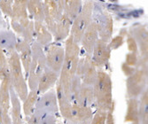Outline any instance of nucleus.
Here are the masks:
<instances>
[{"instance_id":"f257e3e1","label":"nucleus","mask_w":148,"mask_h":124,"mask_svg":"<svg viewBox=\"0 0 148 124\" xmlns=\"http://www.w3.org/2000/svg\"><path fill=\"white\" fill-rule=\"evenodd\" d=\"M65 58L63 66L60 73L58 82L63 89L66 97L71 102L70 99V87L73 79L75 76L77 65L80 60L81 48L71 35L66 39L65 44Z\"/></svg>"},{"instance_id":"f03ea898","label":"nucleus","mask_w":148,"mask_h":124,"mask_svg":"<svg viewBox=\"0 0 148 124\" xmlns=\"http://www.w3.org/2000/svg\"><path fill=\"white\" fill-rule=\"evenodd\" d=\"M95 106L98 111L108 112L114 106L112 98V79L104 70H98L95 84H93Z\"/></svg>"},{"instance_id":"7ed1b4c3","label":"nucleus","mask_w":148,"mask_h":124,"mask_svg":"<svg viewBox=\"0 0 148 124\" xmlns=\"http://www.w3.org/2000/svg\"><path fill=\"white\" fill-rule=\"evenodd\" d=\"M7 60L9 64L11 87L18 95L21 101L23 102L27 98V96H28L29 90L28 87L27 78L25 76L20 60L19 54L16 51H12L7 54Z\"/></svg>"},{"instance_id":"20e7f679","label":"nucleus","mask_w":148,"mask_h":124,"mask_svg":"<svg viewBox=\"0 0 148 124\" xmlns=\"http://www.w3.org/2000/svg\"><path fill=\"white\" fill-rule=\"evenodd\" d=\"M32 52V61L27 76V82L29 90H37L39 80L46 68V59L44 48L36 41L30 45Z\"/></svg>"},{"instance_id":"39448f33","label":"nucleus","mask_w":148,"mask_h":124,"mask_svg":"<svg viewBox=\"0 0 148 124\" xmlns=\"http://www.w3.org/2000/svg\"><path fill=\"white\" fill-rule=\"evenodd\" d=\"M94 9L93 1H86L81 9L78 15L72 22V27L70 30V35L75 42L80 45L81 40L84 36V33L87 27L92 21V13Z\"/></svg>"},{"instance_id":"423d86ee","label":"nucleus","mask_w":148,"mask_h":124,"mask_svg":"<svg viewBox=\"0 0 148 124\" xmlns=\"http://www.w3.org/2000/svg\"><path fill=\"white\" fill-rule=\"evenodd\" d=\"M92 21L97 25L99 39L106 43H109V41L112 39L114 30V21L110 13L99 6L96 8L94 5Z\"/></svg>"},{"instance_id":"0eeeda50","label":"nucleus","mask_w":148,"mask_h":124,"mask_svg":"<svg viewBox=\"0 0 148 124\" xmlns=\"http://www.w3.org/2000/svg\"><path fill=\"white\" fill-rule=\"evenodd\" d=\"M45 10V25L53 36L57 22L60 20L63 14L64 1L46 0L43 2Z\"/></svg>"},{"instance_id":"6e6552de","label":"nucleus","mask_w":148,"mask_h":124,"mask_svg":"<svg viewBox=\"0 0 148 124\" xmlns=\"http://www.w3.org/2000/svg\"><path fill=\"white\" fill-rule=\"evenodd\" d=\"M147 71L137 69L132 75L126 80V90L128 99H138L141 94L146 90Z\"/></svg>"},{"instance_id":"1a4fd4ad","label":"nucleus","mask_w":148,"mask_h":124,"mask_svg":"<svg viewBox=\"0 0 148 124\" xmlns=\"http://www.w3.org/2000/svg\"><path fill=\"white\" fill-rule=\"evenodd\" d=\"M98 69L94 65L90 55H84L80 58L75 75L79 76L82 81V84L93 86L97 78Z\"/></svg>"},{"instance_id":"9d476101","label":"nucleus","mask_w":148,"mask_h":124,"mask_svg":"<svg viewBox=\"0 0 148 124\" xmlns=\"http://www.w3.org/2000/svg\"><path fill=\"white\" fill-rule=\"evenodd\" d=\"M46 66L51 70L60 75L64 63L65 49L60 44H50L45 47Z\"/></svg>"},{"instance_id":"9b49d317","label":"nucleus","mask_w":148,"mask_h":124,"mask_svg":"<svg viewBox=\"0 0 148 124\" xmlns=\"http://www.w3.org/2000/svg\"><path fill=\"white\" fill-rule=\"evenodd\" d=\"M35 111L55 115L59 113L58 100L54 89H51L38 96L35 106Z\"/></svg>"},{"instance_id":"f8f14e48","label":"nucleus","mask_w":148,"mask_h":124,"mask_svg":"<svg viewBox=\"0 0 148 124\" xmlns=\"http://www.w3.org/2000/svg\"><path fill=\"white\" fill-rule=\"evenodd\" d=\"M111 51H112L108 46V43H106L100 39L97 41L91 53V60L98 70H101V68L105 67L106 65L109 62Z\"/></svg>"},{"instance_id":"ddd939ff","label":"nucleus","mask_w":148,"mask_h":124,"mask_svg":"<svg viewBox=\"0 0 148 124\" xmlns=\"http://www.w3.org/2000/svg\"><path fill=\"white\" fill-rule=\"evenodd\" d=\"M98 40H99V33H98L97 25L92 21L90 24L87 27V29H85L80 43V45H82L84 51L85 55H90L91 56L94 46H95Z\"/></svg>"},{"instance_id":"4468645a","label":"nucleus","mask_w":148,"mask_h":124,"mask_svg":"<svg viewBox=\"0 0 148 124\" xmlns=\"http://www.w3.org/2000/svg\"><path fill=\"white\" fill-rule=\"evenodd\" d=\"M15 51L19 54L20 60L23 68L25 76L27 78L30 68L31 61H32V52H31V45L30 44L25 42L22 39H18Z\"/></svg>"},{"instance_id":"2eb2a0df","label":"nucleus","mask_w":148,"mask_h":124,"mask_svg":"<svg viewBox=\"0 0 148 124\" xmlns=\"http://www.w3.org/2000/svg\"><path fill=\"white\" fill-rule=\"evenodd\" d=\"M10 101H11V106H10L9 114L12 119V124H24L21 101L12 87L10 88Z\"/></svg>"},{"instance_id":"dca6fc26","label":"nucleus","mask_w":148,"mask_h":124,"mask_svg":"<svg viewBox=\"0 0 148 124\" xmlns=\"http://www.w3.org/2000/svg\"><path fill=\"white\" fill-rule=\"evenodd\" d=\"M59 76L60 75L58 73L51 70L50 68L46 66V68L45 69L44 73L42 74L39 80V84L37 87L39 95L53 89V87L56 86L57 82L59 81Z\"/></svg>"},{"instance_id":"f3484780","label":"nucleus","mask_w":148,"mask_h":124,"mask_svg":"<svg viewBox=\"0 0 148 124\" xmlns=\"http://www.w3.org/2000/svg\"><path fill=\"white\" fill-rule=\"evenodd\" d=\"M56 96L59 106V112L61 116L65 119V121H71L72 120V103L68 99L63 91L62 87L59 82L56 84Z\"/></svg>"},{"instance_id":"a211bd4d","label":"nucleus","mask_w":148,"mask_h":124,"mask_svg":"<svg viewBox=\"0 0 148 124\" xmlns=\"http://www.w3.org/2000/svg\"><path fill=\"white\" fill-rule=\"evenodd\" d=\"M34 33L35 41L43 48H45L50 44H51L53 36L44 22L34 21Z\"/></svg>"},{"instance_id":"6ab92c4d","label":"nucleus","mask_w":148,"mask_h":124,"mask_svg":"<svg viewBox=\"0 0 148 124\" xmlns=\"http://www.w3.org/2000/svg\"><path fill=\"white\" fill-rule=\"evenodd\" d=\"M17 37L12 30H0V49L5 54L14 51L17 45Z\"/></svg>"},{"instance_id":"aec40b11","label":"nucleus","mask_w":148,"mask_h":124,"mask_svg":"<svg viewBox=\"0 0 148 124\" xmlns=\"http://www.w3.org/2000/svg\"><path fill=\"white\" fill-rule=\"evenodd\" d=\"M72 22L73 21L63 13L60 20L57 22L55 31L53 34V36H54L56 41H58V42L59 41H63L69 36Z\"/></svg>"},{"instance_id":"412c9836","label":"nucleus","mask_w":148,"mask_h":124,"mask_svg":"<svg viewBox=\"0 0 148 124\" xmlns=\"http://www.w3.org/2000/svg\"><path fill=\"white\" fill-rule=\"evenodd\" d=\"M93 116L92 108L89 106H83L77 104H72V120L73 121L83 124L90 121Z\"/></svg>"},{"instance_id":"4be33fe9","label":"nucleus","mask_w":148,"mask_h":124,"mask_svg":"<svg viewBox=\"0 0 148 124\" xmlns=\"http://www.w3.org/2000/svg\"><path fill=\"white\" fill-rule=\"evenodd\" d=\"M131 36L136 40L141 57H147V29L145 27L138 26L134 27L131 31Z\"/></svg>"},{"instance_id":"5701e85b","label":"nucleus","mask_w":148,"mask_h":124,"mask_svg":"<svg viewBox=\"0 0 148 124\" xmlns=\"http://www.w3.org/2000/svg\"><path fill=\"white\" fill-rule=\"evenodd\" d=\"M27 11L33 19V21H45V10L42 1L29 0L27 3Z\"/></svg>"},{"instance_id":"b1692460","label":"nucleus","mask_w":148,"mask_h":124,"mask_svg":"<svg viewBox=\"0 0 148 124\" xmlns=\"http://www.w3.org/2000/svg\"><path fill=\"white\" fill-rule=\"evenodd\" d=\"M94 102H95V99H94L93 86L82 84L76 104L83 106L91 107L92 105H94Z\"/></svg>"},{"instance_id":"393cba45","label":"nucleus","mask_w":148,"mask_h":124,"mask_svg":"<svg viewBox=\"0 0 148 124\" xmlns=\"http://www.w3.org/2000/svg\"><path fill=\"white\" fill-rule=\"evenodd\" d=\"M38 96H39V93L37 90L29 91L28 96H27V98L25 99V100L22 102V105H21L24 118L30 116L35 112V106H36V103Z\"/></svg>"},{"instance_id":"a878e982","label":"nucleus","mask_w":148,"mask_h":124,"mask_svg":"<svg viewBox=\"0 0 148 124\" xmlns=\"http://www.w3.org/2000/svg\"><path fill=\"white\" fill-rule=\"evenodd\" d=\"M82 6L83 2L81 0H66V1H64L63 13L74 21L82 9Z\"/></svg>"},{"instance_id":"bb28decb","label":"nucleus","mask_w":148,"mask_h":124,"mask_svg":"<svg viewBox=\"0 0 148 124\" xmlns=\"http://www.w3.org/2000/svg\"><path fill=\"white\" fill-rule=\"evenodd\" d=\"M125 122H138V99H128L127 110L124 117Z\"/></svg>"},{"instance_id":"cd10ccee","label":"nucleus","mask_w":148,"mask_h":124,"mask_svg":"<svg viewBox=\"0 0 148 124\" xmlns=\"http://www.w3.org/2000/svg\"><path fill=\"white\" fill-rule=\"evenodd\" d=\"M138 122L148 124V91L145 90L138 99Z\"/></svg>"},{"instance_id":"c85d7f7f","label":"nucleus","mask_w":148,"mask_h":124,"mask_svg":"<svg viewBox=\"0 0 148 124\" xmlns=\"http://www.w3.org/2000/svg\"><path fill=\"white\" fill-rule=\"evenodd\" d=\"M6 79H10L8 60L6 54L0 49V82Z\"/></svg>"},{"instance_id":"c756f323","label":"nucleus","mask_w":148,"mask_h":124,"mask_svg":"<svg viewBox=\"0 0 148 124\" xmlns=\"http://www.w3.org/2000/svg\"><path fill=\"white\" fill-rule=\"evenodd\" d=\"M81 86H82V81H81V78L79 76L75 75V78L73 79L71 87H70V99H71L72 104L77 103Z\"/></svg>"},{"instance_id":"7c9ffc66","label":"nucleus","mask_w":148,"mask_h":124,"mask_svg":"<svg viewBox=\"0 0 148 124\" xmlns=\"http://www.w3.org/2000/svg\"><path fill=\"white\" fill-rule=\"evenodd\" d=\"M34 114L36 115L38 124H57V116L51 114H43L35 111Z\"/></svg>"},{"instance_id":"2f4dec72","label":"nucleus","mask_w":148,"mask_h":124,"mask_svg":"<svg viewBox=\"0 0 148 124\" xmlns=\"http://www.w3.org/2000/svg\"><path fill=\"white\" fill-rule=\"evenodd\" d=\"M12 4L13 1H10V0H2V1H0V11L5 15L10 18L12 17Z\"/></svg>"},{"instance_id":"473e14b6","label":"nucleus","mask_w":148,"mask_h":124,"mask_svg":"<svg viewBox=\"0 0 148 124\" xmlns=\"http://www.w3.org/2000/svg\"><path fill=\"white\" fill-rule=\"evenodd\" d=\"M107 112L103 111H96L95 114H93L90 124H106Z\"/></svg>"},{"instance_id":"72a5a7b5","label":"nucleus","mask_w":148,"mask_h":124,"mask_svg":"<svg viewBox=\"0 0 148 124\" xmlns=\"http://www.w3.org/2000/svg\"><path fill=\"white\" fill-rule=\"evenodd\" d=\"M123 44H124V36L122 35H118L109 41L108 46H109L110 50L113 51V50H116V49L120 48Z\"/></svg>"},{"instance_id":"f704fd0d","label":"nucleus","mask_w":148,"mask_h":124,"mask_svg":"<svg viewBox=\"0 0 148 124\" xmlns=\"http://www.w3.org/2000/svg\"><path fill=\"white\" fill-rule=\"evenodd\" d=\"M139 60V56L138 54L137 53H132V52H129L126 54V57H125V61L124 63L128 66H133V67H136L138 65Z\"/></svg>"},{"instance_id":"c9c22d12","label":"nucleus","mask_w":148,"mask_h":124,"mask_svg":"<svg viewBox=\"0 0 148 124\" xmlns=\"http://www.w3.org/2000/svg\"><path fill=\"white\" fill-rule=\"evenodd\" d=\"M126 42H127V45H128V49H129L130 52L138 54V44L135 39H134L131 36H129Z\"/></svg>"},{"instance_id":"e433bc0d","label":"nucleus","mask_w":148,"mask_h":124,"mask_svg":"<svg viewBox=\"0 0 148 124\" xmlns=\"http://www.w3.org/2000/svg\"><path fill=\"white\" fill-rule=\"evenodd\" d=\"M122 70H123V74L127 77H129V76L132 75L134 73L136 72L137 68L136 67H133V66H128L125 63H123V65H122Z\"/></svg>"},{"instance_id":"4c0bfd02","label":"nucleus","mask_w":148,"mask_h":124,"mask_svg":"<svg viewBox=\"0 0 148 124\" xmlns=\"http://www.w3.org/2000/svg\"><path fill=\"white\" fill-rule=\"evenodd\" d=\"M114 106L107 112L106 114V124H115L114 121Z\"/></svg>"},{"instance_id":"58836bf2","label":"nucleus","mask_w":148,"mask_h":124,"mask_svg":"<svg viewBox=\"0 0 148 124\" xmlns=\"http://www.w3.org/2000/svg\"><path fill=\"white\" fill-rule=\"evenodd\" d=\"M24 124H38V120L36 115L33 113L30 116L24 118Z\"/></svg>"},{"instance_id":"ea45409f","label":"nucleus","mask_w":148,"mask_h":124,"mask_svg":"<svg viewBox=\"0 0 148 124\" xmlns=\"http://www.w3.org/2000/svg\"><path fill=\"white\" fill-rule=\"evenodd\" d=\"M0 124H12L9 113H3L1 118H0Z\"/></svg>"},{"instance_id":"a19ab883","label":"nucleus","mask_w":148,"mask_h":124,"mask_svg":"<svg viewBox=\"0 0 148 124\" xmlns=\"http://www.w3.org/2000/svg\"><path fill=\"white\" fill-rule=\"evenodd\" d=\"M64 124H79V123H76L73 121H65V123Z\"/></svg>"},{"instance_id":"79ce46f5","label":"nucleus","mask_w":148,"mask_h":124,"mask_svg":"<svg viewBox=\"0 0 148 124\" xmlns=\"http://www.w3.org/2000/svg\"><path fill=\"white\" fill-rule=\"evenodd\" d=\"M130 124H139V122L138 121V122H130Z\"/></svg>"},{"instance_id":"37998d69","label":"nucleus","mask_w":148,"mask_h":124,"mask_svg":"<svg viewBox=\"0 0 148 124\" xmlns=\"http://www.w3.org/2000/svg\"><path fill=\"white\" fill-rule=\"evenodd\" d=\"M60 124H64V123H60Z\"/></svg>"}]
</instances>
